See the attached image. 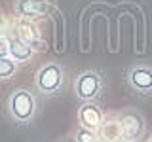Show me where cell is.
<instances>
[{
  "label": "cell",
  "mask_w": 152,
  "mask_h": 142,
  "mask_svg": "<svg viewBox=\"0 0 152 142\" xmlns=\"http://www.w3.org/2000/svg\"><path fill=\"white\" fill-rule=\"evenodd\" d=\"M36 112V99L27 89H17L10 97V114L19 123H28Z\"/></svg>",
  "instance_id": "1"
},
{
  "label": "cell",
  "mask_w": 152,
  "mask_h": 142,
  "mask_svg": "<svg viewBox=\"0 0 152 142\" xmlns=\"http://www.w3.org/2000/svg\"><path fill=\"white\" fill-rule=\"evenodd\" d=\"M101 89H103V80L95 70H86L74 82V91L82 101H93V99H97Z\"/></svg>",
  "instance_id": "2"
},
{
  "label": "cell",
  "mask_w": 152,
  "mask_h": 142,
  "mask_svg": "<svg viewBox=\"0 0 152 142\" xmlns=\"http://www.w3.org/2000/svg\"><path fill=\"white\" fill-rule=\"evenodd\" d=\"M63 83V70L57 63L44 64L36 74V87L42 93H55Z\"/></svg>",
  "instance_id": "3"
},
{
  "label": "cell",
  "mask_w": 152,
  "mask_h": 142,
  "mask_svg": "<svg viewBox=\"0 0 152 142\" xmlns=\"http://www.w3.org/2000/svg\"><path fill=\"white\" fill-rule=\"evenodd\" d=\"M118 123H120V131H122L124 140H127V142H133L135 138H139L142 135V131H145V120L135 110H126L120 116Z\"/></svg>",
  "instance_id": "4"
},
{
  "label": "cell",
  "mask_w": 152,
  "mask_h": 142,
  "mask_svg": "<svg viewBox=\"0 0 152 142\" xmlns=\"http://www.w3.org/2000/svg\"><path fill=\"white\" fill-rule=\"evenodd\" d=\"M15 36L21 38L23 42H27V44L31 46L34 51H46L48 49V44L40 38L38 28L32 25L28 19H25V17L15 21Z\"/></svg>",
  "instance_id": "5"
},
{
  "label": "cell",
  "mask_w": 152,
  "mask_h": 142,
  "mask_svg": "<svg viewBox=\"0 0 152 142\" xmlns=\"http://www.w3.org/2000/svg\"><path fill=\"white\" fill-rule=\"evenodd\" d=\"M78 121H80L82 127H86V129L97 131L99 127L103 125V121H104L103 110L93 101H86L82 106H80V110H78Z\"/></svg>",
  "instance_id": "6"
},
{
  "label": "cell",
  "mask_w": 152,
  "mask_h": 142,
  "mask_svg": "<svg viewBox=\"0 0 152 142\" xmlns=\"http://www.w3.org/2000/svg\"><path fill=\"white\" fill-rule=\"evenodd\" d=\"M15 9L25 19H38L50 12V0H17Z\"/></svg>",
  "instance_id": "7"
},
{
  "label": "cell",
  "mask_w": 152,
  "mask_h": 142,
  "mask_svg": "<svg viewBox=\"0 0 152 142\" xmlns=\"http://www.w3.org/2000/svg\"><path fill=\"white\" fill-rule=\"evenodd\" d=\"M129 85L139 93H150L152 91V68L148 66H135L129 70Z\"/></svg>",
  "instance_id": "8"
},
{
  "label": "cell",
  "mask_w": 152,
  "mask_h": 142,
  "mask_svg": "<svg viewBox=\"0 0 152 142\" xmlns=\"http://www.w3.org/2000/svg\"><path fill=\"white\" fill-rule=\"evenodd\" d=\"M32 53H34V49H32L27 42H23L21 38L15 36V38L10 40V57H12L15 63H27L32 57Z\"/></svg>",
  "instance_id": "9"
},
{
  "label": "cell",
  "mask_w": 152,
  "mask_h": 142,
  "mask_svg": "<svg viewBox=\"0 0 152 142\" xmlns=\"http://www.w3.org/2000/svg\"><path fill=\"white\" fill-rule=\"evenodd\" d=\"M15 61L12 57H0V80H8L15 74Z\"/></svg>",
  "instance_id": "10"
},
{
  "label": "cell",
  "mask_w": 152,
  "mask_h": 142,
  "mask_svg": "<svg viewBox=\"0 0 152 142\" xmlns=\"http://www.w3.org/2000/svg\"><path fill=\"white\" fill-rule=\"evenodd\" d=\"M76 142H97V135H95V131H89L86 127H82L76 133Z\"/></svg>",
  "instance_id": "11"
},
{
  "label": "cell",
  "mask_w": 152,
  "mask_h": 142,
  "mask_svg": "<svg viewBox=\"0 0 152 142\" xmlns=\"http://www.w3.org/2000/svg\"><path fill=\"white\" fill-rule=\"evenodd\" d=\"M0 57H10V40L6 36H0Z\"/></svg>",
  "instance_id": "12"
},
{
  "label": "cell",
  "mask_w": 152,
  "mask_h": 142,
  "mask_svg": "<svg viewBox=\"0 0 152 142\" xmlns=\"http://www.w3.org/2000/svg\"><path fill=\"white\" fill-rule=\"evenodd\" d=\"M4 34H6V19H4L2 12H0V36H4Z\"/></svg>",
  "instance_id": "13"
},
{
  "label": "cell",
  "mask_w": 152,
  "mask_h": 142,
  "mask_svg": "<svg viewBox=\"0 0 152 142\" xmlns=\"http://www.w3.org/2000/svg\"><path fill=\"white\" fill-rule=\"evenodd\" d=\"M148 142H152V138H150V140H148Z\"/></svg>",
  "instance_id": "14"
}]
</instances>
